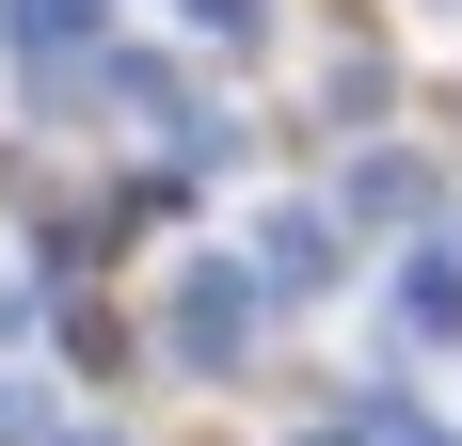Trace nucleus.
Wrapping results in <instances>:
<instances>
[{
	"label": "nucleus",
	"mask_w": 462,
	"mask_h": 446,
	"mask_svg": "<svg viewBox=\"0 0 462 446\" xmlns=\"http://www.w3.org/2000/svg\"><path fill=\"white\" fill-rule=\"evenodd\" d=\"M319 239H335V223H303V208H287V223H272V239H255V271H272V287H319V271H335V256H319Z\"/></svg>",
	"instance_id": "2"
},
{
	"label": "nucleus",
	"mask_w": 462,
	"mask_h": 446,
	"mask_svg": "<svg viewBox=\"0 0 462 446\" xmlns=\"http://www.w3.org/2000/svg\"><path fill=\"white\" fill-rule=\"evenodd\" d=\"M16 16H32V33H80V16H96V0H16Z\"/></svg>",
	"instance_id": "4"
},
{
	"label": "nucleus",
	"mask_w": 462,
	"mask_h": 446,
	"mask_svg": "<svg viewBox=\"0 0 462 446\" xmlns=\"http://www.w3.org/2000/svg\"><path fill=\"white\" fill-rule=\"evenodd\" d=\"M399 319H415V335H447V319H462V271L415 256V271H399Z\"/></svg>",
	"instance_id": "3"
},
{
	"label": "nucleus",
	"mask_w": 462,
	"mask_h": 446,
	"mask_svg": "<svg viewBox=\"0 0 462 446\" xmlns=\"http://www.w3.org/2000/svg\"><path fill=\"white\" fill-rule=\"evenodd\" d=\"M176 335H191V351H208V367L239 351V271H191V303H176Z\"/></svg>",
	"instance_id": "1"
},
{
	"label": "nucleus",
	"mask_w": 462,
	"mask_h": 446,
	"mask_svg": "<svg viewBox=\"0 0 462 446\" xmlns=\"http://www.w3.org/2000/svg\"><path fill=\"white\" fill-rule=\"evenodd\" d=\"M415 446H430V431H415Z\"/></svg>",
	"instance_id": "5"
}]
</instances>
